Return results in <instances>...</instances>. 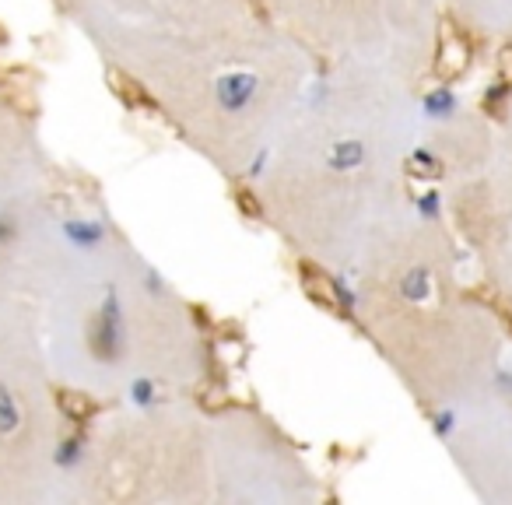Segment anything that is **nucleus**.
<instances>
[{
    "label": "nucleus",
    "mask_w": 512,
    "mask_h": 505,
    "mask_svg": "<svg viewBox=\"0 0 512 505\" xmlns=\"http://www.w3.org/2000/svg\"><path fill=\"white\" fill-rule=\"evenodd\" d=\"M442 446L470 495L512 505V407L505 390L439 425Z\"/></svg>",
    "instance_id": "9d476101"
},
{
    "label": "nucleus",
    "mask_w": 512,
    "mask_h": 505,
    "mask_svg": "<svg viewBox=\"0 0 512 505\" xmlns=\"http://www.w3.org/2000/svg\"><path fill=\"white\" fill-rule=\"evenodd\" d=\"M505 400H509V407H512V376L505 379Z\"/></svg>",
    "instance_id": "dca6fc26"
},
{
    "label": "nucleus",
    "mask_w": 512,
    "mask_h": 505,
    "mask_svg": "<svg viewBox=\"0 0 512 505\" xmlns=\"http://www.w3.org/2000/svg\"><path fill=\"white\" fill-rule=\"evenodd\" d=\"M81 32L179 144L232 183L253 176L320 71L264 8L193 25L99 18Z\"/></svg>",
    "instance_id": "7ed1b4c3"
},
{
    "label": "nucleus",
    "mask_w": 512,
    "mask_h": 505,
    "mask_svg": "<svg viewBox=\"0 0 512 505\" xmlns=\"http://www.w3.org/2000/svg\"><path fill=\"white\" fill-rule=\"evenodd\" d=\"M446 214L456 235L474 249L481 267L488 271L512 228V95L495 120V148H491L488 172Z\"/></svg>",
    "instance_id": "9b49d317"
},
{
    "label": "nucleus",
    "mask_w": 512,
    "mask_h": 505,
    "mask_svg": "<svg viewBox=\"0 0 512 505\" xmlns=\"http://www.w3.org/2000/svg\"><path fill=\"white\" fill-rule=\"evenodd\" d=\"M60 15H67L74 25L99 22V18H130V15H148L151 0H50Z\"/></svg>",
    "instance_id": "4468645a"
},
{
    "label": "nucleus",
    "mask_w": 512,
    "mask_h": 505,
    "mask_svg": "<svg viewBox=\"0 0 512 505\" xmlns=\"http://www.w3.org/2000/svg\"><path fill=\"white\" fill-rule=\"evenodd\" d=\"M67 414L36 309L0 306V505L57 502Z\"/></svg>",
    "instance_id": "423d86ee"
},
{
    "label": "nucleus",
    "mask_w": 512,
    "mask_h": 505,
    "mask_svg": "<svg viewBox=\"0 0 512 505\" xmlns=\"http://www.w3.org/2000/svg\"><path fill=\"white\" fill-rule=\"evenodd\" d=\"M348 316L421 414L442 425L505 390V330L460 285V235L414 193L348 271Z\"/></svg>",
    "instance_id": "20e7f679"
},
{
    "label": "nucleus",
    "mask_w": 512,
    "mask_h": 505,
    "mask_svg": "<svg viewBox=\"0 0 512 505\" xmlns=\"http://www.w3.org/2000/svg\"><path fill=\"white\" fill-rule=\"evenodd\" d=\"M488 278L495 281L498 292H502V295H505V302L512 306V228H509V235H505L502 249H498L495 264L488 267Z\"/></svg>",
    "instance_id": "2eb2a0df"
},
{
    "label": "nucleus",
    "mask_w": 512,
    "mask_h": 505,
    "mask_svg": "<svg viewBox=\"0 0 512 505\" xmlns=\"http://www.w3.org/2000/svg\"><path fill=\"white\" fill-rule=\"evenodd\" d=\"M32 309L60 390L116 407L211 383L204 316L102 214L60 207Z\"/></svg>",
    "instance_id": "f03ea898"
},
{
    "label": "nucleus",
    "mask_w": 512,
    "mask_h": 505,
    "mask_svg": "<svg viewBox=\"0 0 512 505\" xmlns=\"http://www.w3.org/2000/svg\"><path fill=\"white\" fill-rule=\"evenodd\" d=\"M57 502L211 505L207 411L193 397L109 407L64 456Z\"/></svg>",
    "instance_id": "39448f33"
},
{
    "label": "nucleus",
    "mask_w": 512,
    "mask_h": 505,
    "mask_svg": "<svg viewBox=\"0 0 512 505\" xmlns=\"http://www.w3.org/2000/svg\"><path fill=\"white\" fill-rule=\"evenodd\" d=\"M320 67H376L425 85L439 57L442 0H260Z\"/></svg>",
    "instance_id": "0eeeda50"
},
{
    "label": "nucleus",
    "mask_w": 512,
    "mask_h": 505,
    "mask_svg": "<svg viewBox=\"0 0 512 505\" xmlns=\"http://www.w3.org/2000/svg\"><path fill=\"white\" fill-rule=\"evenodd\" d=\"M442 11L470 36L512 43V0H442Z\"/></svg>",
    "instance_id": "ddd939ff"
},
{
    "label": "nucleus",
    "mask_w": 512,
    "mask_h": 505,
    "mask_svg": "<svg viewBox=\"0 0 512 505\" xmlns=\"http://www.w3.org/2000/svg\"><path fill=\"white\" fill-rule=\"evenodd\" d=\"M495 148V120L456 92H418V123H414V158L425 155L435 169L442 207H453L484 179Z\"/></svg>",
    "instance_id": "1a4fd4ad"
},
{
    "label": "nucleus",
    "mask_w": 512,
    "mask_h": 505,
    "mask_svg": "<svg viewBox=\"0 0 512 505\" xmlns=\"http://www.w3.org/2000/svg\"><path fill=\"white\" fill-rule=\"evenodd\" d=\"M211 505H320L323 477L267 411L228 404L207 411Z\"/></svg>",
    "instance_id": "6e6552de"
},
{
    "label": "nucleus",
    "mask_w": 512,
    "mask_h": 505,
    "mask_svg": "<svg viewBox=\"0 0 512 505\" xmlns=\"http://www.w3.org/2000/svg\"><path fill=\"white\" fill-rule=\"evenodd\" d=\"M50 186V162L29 113L0 92V204Z\"/></svg>",
    "instance_id": "f8f14e48"
},
{
    "label": "nucleus",
    "mask_w": 512,
    "mask_h": 505,
    "mask_svg": "<svg viewBox=\"0 0 512 505\" xmlns=\"http://www.w3.org/2000/svg\"><path fill=\"white\" fill-rule=\"evenodd\" d=\"M421 85L376 67H320L246 190L309 267L348 278L365 242L414 197Z\"/></svg>",
    "instance_id": "f257e3e1"
}]
</instances>
